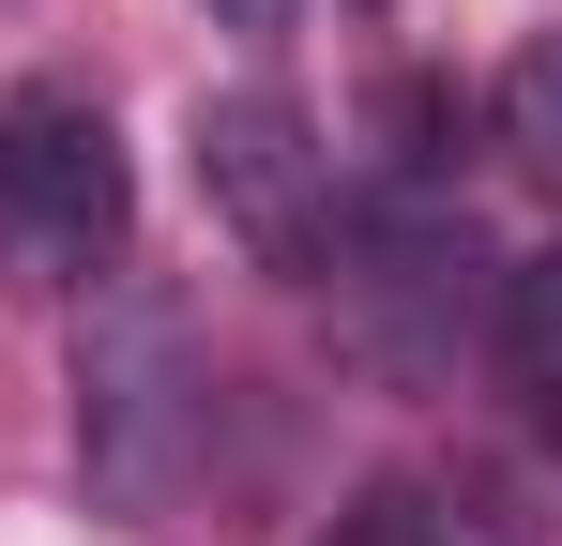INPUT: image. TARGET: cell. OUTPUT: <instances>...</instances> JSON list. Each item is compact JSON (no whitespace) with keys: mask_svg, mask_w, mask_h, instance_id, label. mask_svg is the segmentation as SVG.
<instances>
[{"mask_svg":"<svg viewBox=\"0 0 562 546\" xmlns=\"http://www.w3.org/2000/svg\"><path fill=\"white\" fill-rule=\"evenodd\" d=\"M122 228H137V168H122L106 106L61 77L0 91V273L15 288H92L122 259Z\"/></svg>","mask_w":562,"mask_h":546,"instance_id":"6da1fadb","label":"cell"},{"mask_svg":"<svg viewBox=\"0 0 562 546\" xmlns=\"http://www.w3.org/2000/svg\"><path fill=\"white\" fill-rule=\"evenodd\" d=\"M183 152H198L213 228H228L259 273H289V288L335 273L350 197H335V152H319V122H304L289 91H198V137H183Z\"/></svg>","mask_w":562,"mask_h":546,"instance_id":"3957f363","label":"cell"},{"mask_svg":"<svg viewBox=\"0 0 562 546\" xmlns=\"http://www.w3.org/2000/svg\"><path fill=\"white\" fill-rule=\"evenodd\" d=\"M502 152H517L532 182H562V31H532L517 77H502Z\"/></svg>","mask_w":562,"mask_h":546,"instance_id":"8992f818","label":"cell"},{"mask_svg":"<svg viewBox=\"0 0 562 546\" xmlns=\"http://www.w3.org/2000/svg\"><path fill=\"white\" fill-rule=\"evenodd\" d=\"M502 364H517V379H532V395L562 410V243L502 273Z\"/></svg>","mask_w":562,"mask_h":546,"instance_id":"5b68a950","label":"cell"},{"mask_svg":"<svg viewBox=\"0 0 562 546\" xmlns=\"http://www.w3.org/2000/svg\"><path fill=\"white\" fill-rule=\"evenodd\" d=\"M319 546H517L502 532V501H471V486H426V470H395V486H366L350 516Z\"/></svg>","mask_w":562,"mask_h":546,"instance_id":"277c9868","label":"cell"},{"mask_svg":"<svg viewBox=\"0 0 562 546\" xmlns=\"http://www.w3.org/2000/svg\"><path fill=\"white\" fill-rule=\"evenodd\" d=\"M213 379H198V334H183V304H153V288H122L92 319V350H77V455H92V501L106 516H168L183 501V455H198V410Z\"/></svg>","mask_w":562,"mask_h":546,"instance_id":"7a4b0ae2","label":"cell"},{"mask_svg":"<svg viewBox=\"0 0 562 546\" xmlns=\"http://www.w3.org/2000/svg\"><path fill=\"white\" fill-rule=\"evenodd\" d=\"M289 15H304V0H213V31H244V46H274Z\"/></svg>","mask_w":562,"mask_h":546,"instance_id":"52a82bcc","label":"cell"}]
</instances>
